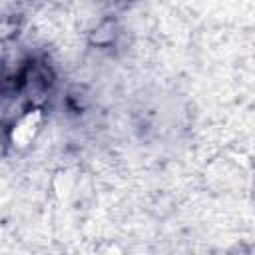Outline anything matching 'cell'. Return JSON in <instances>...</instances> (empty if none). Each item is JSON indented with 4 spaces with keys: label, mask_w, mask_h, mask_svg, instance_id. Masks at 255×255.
Wrapping results in <instances>:
<instances>
[{
    "label": "cell",
    "mask_w": 255,
    "mask_h": 255,
    "mask_svg": "<svg viewBox=\"0 0 255 255\" xmlns=\"http://www.w3.org/2000/svg\"><path fill=\"white\" fill-rule=\"evenodd\" d=\"M98 255H122V251L116 245H106L102 251H98Z\"/></svg>",
    "instance_id": "7a4b0ae2"
},
{
    "label": "cell",
    "mask_w": 255,
    "mask_h": 255,
    "mask_svg": "<svg viewBox=\"0 0 255 255\" xmlns=\"http://www.w3.org/2000/svg\"><path fill=\"white\" fill-rule=\"evenodd\" d=\"M40 126H42V114L38 110H30V112L22 114L14 122L12 129H10V141H12V145L14 147H26V145H30L36 139V135L40 131Z\"/></svg>",
    "instance_id": "6da1fadb"
},
{
    "label": "cell",
    "mask_w": 255,
    "mask_h": 255,
    "mask_svg": "<svg viewBox=\"0 0 255 255\" xmlns=\"http://www.w3.org/2000/svg\"><path fill=\"white\" fill-rule=\"evenodd\" d=\"M247 255H255V247H253V249H251V251H249Z\"/></svg>",
    "instance_id": "3957f363"
}]
</instances>
